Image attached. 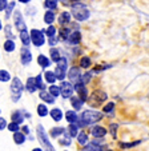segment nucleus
I'll list each match as a JSON object with an SVG mask.
<instances>
[{
    "label": "nucleus",
    "mask_w": 149,
    "mask_h": 151,
    "mask_svg": "<svg viewBox=\"0 0 149 151\" xmlns=\"http://www.w3.org/2000/svg\"><path fill=\"white\" fill-rule=\"evenodd\" d=\"M103 112L96 111V110H85V111L81 112V115L79 116V120H77L76 124L80 127H85V126H91L95 124V123L100 122L103 119Z\"/></svg>",
    "instance_id": "obj_1"
},
{
    "label": "nucleus",
    "mask_w": 149,
    "mask_h": 151,
    "mask_svg": "<svg viewBox=\"0 0 149 151\" xmlns=\"http://www.w3.org/2000/svg\"><path fill=\"white\" fill-rule=\"evenodd\" d=\"M36 137H37V140L40 142V145H41V148L44 151H56L53 147V145H52L51 140H49V137H48L45 128L43 127V124H37Z\"/></svg>",
    "instance_id": "obj_2"
},
{
    "label": "nucleus",
    "mask_w": 149,
    "mask_h": 151,
    "mask_svg": "<svg viewBox=\"0 0 149 151\" xmlns=\"http://www.w3.org/2000/svg\"><path fill=\"white\" fill-rule=\"evenodd\" d=\"M9 90H11L12 100H14L15 103L19 102V99L21 98V95H23V91H24V84H23V82L20 80V78H12Z\"/></svg>",
    "instance_id": "obj_3"
},
{
    "label": "nucleus",
    "mask_w": 149,
    "mask_h": 151,
    "mask_svg": "<svg viewBox=\"0 0 149 151\" xmlns=\"http://www.w3.org/2000/svg\"><path fill=\"white\" fill-rule=\"evenodd\" d=\"M72 15L75 16L76 20H79V22H84V20H87L88 17H89L91 14H89L88 8L84 6V4L76 1L75 4H72Z\"/></svg>",
    "instance_id": "obj_4"
},
{
    "label": "nucleus",
    "mask_w": 149,
    "mask_h": 151,
    "mask_svg": "<svg viewBox=\"0 0 149 151\" xmlns=\"http://www.w3.org/2000/svg\"><path fill=\"white\" fill-rule=\"evenodd\" d=\"M45 29H32L29 32L31 35V42L35 47H43L45 43Z\"/></svg>",
    "instance_id": "obj_5"
},
{
    "label": "nucleus",
    "mask_w": 149,
    "mask_h": 151,
    "mask_svg": "<svg viewBox=\"0 0 149 151\" xmlns=\"http://www.w3.org/2000/svg\"><path fill=\"white\" fill-rule=\"evenodd\" d=\"M73 84L71 82L63 80L60 83V96L63 99H71V96H73Z\"/></svg>",
    "instance_id": "obj_6"
},
{
    "label": "nucleus",
    "mask_w": 149,
    "mask_h": 151,
    "mask_svg": "<svg viewBox=\"0 0 149 151\" xmlns=\"http://www.w3.org/2000/svg\"><path fill=\"white\" fill-rule=\"evenodd\" d=\"M88 99H89L91 104H92L93 107H96L97 104L105 102V100L108 99V95H107V92L101 91V90H97V91H93V94L91 95V98H88Z\"/></svg>",
    "instance_id": "obj_7"
},
{
    "label": "nucleus",
    "mask_w": 149,
    "mask_h": 151,
    "mask_svg": "<svg viewBox=\"0 0 149 151\" xmlns=\"http://www.w3.org/2000/svg\"><path fill=\"white\" fill-rule=\"evenodd\" d=\"M67 76L69 78V82L72 83H79L80 82V79H81V72H80V68L79 67H71L69 68V71L67 72Z\"/></svg>",
    "instance_id": "obj_8"
},
{
    "label": "nucleus",
    "mask_w": 149,
    "mask_h": 151,
    "mask_svg": "<svg viewBox=\"0 0 149 151\" xmlns=\"http://www.w3.org/2000/svg\"><path fill=\"white\" fill-rule=\"evenodd\" d=\"M73 90L77 92V96L83 100V102H87L88 100V90L83 83H76V84L73 86Z\"/></svg>",
    "instance_id": "obj_9"
},
{
    "label": "nucleus",
    "mask_w": 149,
    "mask_h": 151,
    "mask_svg": "<svg viewBox=\"0 0 149 151\" xmlns=\"http://www.w3.org/2000/svg\"><path fill=\"white\" fill-rule=\"evenodd\" d=\"M20 62H21L23 66H28L32 62V52L27 47H23L20 50Z\"/></svg>",
    "instance_id": "obj_10"
},
{
    "label": "nucleus",
    "mask_w": 149,
    "mask_h": 151,
    "mask_svg": "<svg viewBox=\"0 0 149 151\" xmlns=\"http://www.w3.org/2000/svg\"><path fill=\"white\" fill-rule=\"evenodd\" d=\"M91 134H92L96 139H101V138H104L105 135H107V128H104L103 126L96 124L91 128Z\"/></svg>",
    "instance_id": "obj_11"
},
{
    "label": "nucleus",
    "mask_w": 149,
    "mask_h": 151,
    "mask_svg": "<svg viewBox=\"0 0 149 151\" xmlns=\"http://www.w3.org/2000/svg\"><path fill=\"white\" fill-rule=\"evenodd\" d=\"M14 22H15V26H16V28L19 29L20 32L24 31L26 28V24H24V19H23V15L20 11H16L14 14Z\"/></svg>",
    "instance_id": "obj_12"
},
{
    "label": "nucleus",
    "mask_w": 149,
    "mask_h": 151,
    "mask_svg": "<svg viewBox=\"0 0 149 151\" xmlns=\"http://www.w3.org/2000/svg\"><path fill=\"white\" fill-rule=\"evenodd\" d=\"M24 120H26V118H24V114H23V110H15L11 114V122H15L20 126L24 123Z\"/></svg>",
    "instance_id": "obj_13"
},
{
    "label": "nucleus",
    "mask_w": 149,
    "mask_h": 151,
    "mask_svg": "<svg viewBox=\"0 0 149 151\" xmlns=\"http://www.w3.org/2000/svg\"><path fill=\"white\" fill-rule=\"evenodd\" d=\"M64 132H65L64 127H61V126H56V127H52L51 130H49V135H48V137L52 138V139H57V138H60Z\"/></svg>",
    "instance_id": "obj_14"
},
{
    "label": "nucleus",
    "mask_w": 149,
    "mask_h": 151,
    "mask_svg": "<svg viewBox=\"0 0 149 151\" xmlns=\"http://www.w3.org/2000/svg\"><path fill=\"white\" fill-rule=\"evenodd\" d=\"M39 98L43 100V103H45V104H53V103L56 102V99H55L48 91H40Z\"/></svg>",
    "instance_id": "obj_15"
},
{
    "label": "nucleus",
    "mask_w": 149,
    "mask_h": 151,
    "mask_svg": "<svg viewBox=\"0 0 149 151\" xmlns=\"http://www.w3.org/2000/svg\"><path fill=\"white\" fill-rule=\"evenodd\" d=\"M64 118H65V120H67L69 124L77 123V120H79V116H77L76 111H73V110H68V111H65Z\"/></svg>",
    "instance_id": "obj_16"
},
{
    "label": "nucleus",
    "mask_w": 149,
    "mask_h": 151,
    "mask_svg": "<svg viewBox=\"0 0 149 151\" xmlns=\"http://www.w3.org/2000/svg\"><path fill=\"white\" fill-rule=\"evenodd\" d=\"M49 115H51L53 122H60V120L63 119V116H64L63 111L59 109V107H53L52 110H49Z\"/></svg>",
    "instance_id": "obj_17"
},
{
    "label": "nucleus",
    "mask_w": 149,
    "mask_h": 151,
    "mask_svg": "<svg viewBox=\"0 0 149 151\" xmlns=\"http://www.w3.org/2000/svg\"><path fill=\"white\" fill-rule=\"evenodd\" d=\"M71 106L73 107V111H79V110L83 109V104H84V102H83L81 99H80L79 96H71Z\"/></svg>",
    "instance_id": "obj_18"
},
{
    "label": "nucleus",
    "mask_w": 149,
    "mask_h": 151,
    "mask_svg": "<svg viewBox=\"0 0 149 151\" xmlns=\"http://www.w3.org/2000/svg\"><path fill=\"white\" fill-rule=\"evenodd\" d=\"M37 64H39L41 68H48V67L51 66V59L41 54L37 56Z\"/></svg>",
    "instance_id": "obj_19"
},
{
    "label": "nucleus",
    "mask_w": 149,
    "mask_h": 151,
    "mask_svg": "<svg viewBox=\"0 0 149 151\" xmlns=\"http://www.w3.org/2000/svg\"><path fill=\"white\" fill-rule=\"evenodd\" d=\"M84 151H104L101 147V145L97 142V140H93L89 142L87 146H84Z\"/></svg>",
    "instance_id": "obj_20"
},
{
    "label": "nucleus",
    "mask_w": 149,
    "mask_h": 151,
    "mask_svg": "<svg viewBox=\"0 0 149 151\" xmlns=\"http://www.w3.org/2000/svg\"><path fill=\"white\" fill-rule=\"evenodd\" d=\"M65 131H67V134L69 135L71 138H77V135H79V126L76 124V123H73V124H69L67 128H65Z\"/></svg>",
    "instance_id": "obj_21"
},
{
    "label": "nucleus",
    "mask_w": 149,
    "mask_h": 151,
    "mask_svg": "<svg viewBox=\"0 0 149 151\" xmlns=\"http://www.w3.org/2000/svg\"><path fill=\"white\" fill-rule=\"evenodd\" d=\"M26 140H27V135H24L21 131H17V132H15V134H14L15 145L21 146V145H24V143H26Z\"/></svg>",
    "instance_id": "obj_22"
},
{
    "label": "nucleus",
    "mask_w": 149,
    "mask_h": 151,
    "mask_svg": "<svg viewBox=\"0 0 149 151\" xmlns=\"http://www.w3.org/2000/svg\"><path fill=\"white\" fill-rule=\"evenodd\" d=\"M80 40H81V34H80L79 31H72L69 34V37H68V42L71 43V44H79Z\"/></svg>",
    "instance_id": "obj_23"
},
{
    "label": "nucleus",
    "mask_w": 149,
    "mask_h": 151,
    "mask_svg": "<svg viewBox=\"0 0 149 151\" xmlns=\"http://www.w3.org/2000/svg\"><path fill=\"white\" fill-rule=\"evenodd\" d=\"M26 88L29 94H34V92L37 91V87H36V83H35V78H28L26 83Z\"/></svg>",
    "instance_id": "obj_24"
},
{
    "label": "nucleus",
    "mask_w": 149,
    "mask_h": 151,
    "mask_svg": "<svg viewBox=\"0 0 149 151\" xmlns=\"http://www.w3.org/2000/svg\"><path fill=\"white\" fill-rule=\"evenodd\" d=\"M37 115H39L40 118H45L49 115V109L47 107L45 103H40V104L37 106Z\"/></svg>",
    "instance_id": "obj_25"
},
{
    "label": "nucleus",
    "mask_w": 149,
    "mask_h": 151,
    "mask_svg": "<svg viewBox=\"0 0 149 151\" xmlns=\"http://www.w3.org/2000/svg\"><path fill=\"white\" fill-rule=\"evenodd\" d=\"M20 40H21V43L24 44V47H28L29 44H31V35H29V32L27 31V29L20 32Z\"/></svg>",
    "instance_id": "obj_26"
},
{
    "label": "nucleus",
    "mask_w": 149,
    "mask_h": 151,
    "mask_svg": "<svg viewBox=\"0 0 149 151\" xmlns=\"http://www.w3.org/2000/svg\"><path fill=\"white\" fill-rule=\"evenodd\" d=\"M49 56H51V62H53V63H57L60 59H61L60 51L57 48H55V47H52V48L49 50Z\"/></svg>",
    "instance_id": "obj_27"
},
{
    "label": "nucleus",
    "mask_w": 149,
    "mask_h": 151,
    "mask_svg": "<svg viewBox=\"0 0 149 151\" xmlns=\"http://www.w3.org/2000/svg\"><path fill=\"white\" fill-rule=\"evenodd\" d=\"M77 142H79L80 146H87L89 143V139H88V134L85 131H80L79 135H77Z\"/></svg>",
    "instance_id": "obj_28"
},
{
    "label": "nucleus",
    "mask_w": 149,
    "mask_h": 151,
    "mask_svg": "<svg viewBox=\"0 0 149 151\" xmlns=\"http://www.w3.org/2000/svg\"><path fill=\"white\" fill-rule=\"evenodd\" d=\"M55 19H56V15H55L53 11H47L44 14V23L45 24H49V26H52V23L55 22Z\"/></svg>",
    "instance_id": "obj_29"
},
{
    "label": "nucleus",
    "mask_w": 149,
    "mask_h": 151,
    "mask_svg": "<svg viewBox=\"0 0 149 151\" xmlns=\"http://www.w3.org/2000/svg\"><path fill=\"white\" fill-rule=\"evenodd\" d=\"M69 22H71V14L67 11H63L59 16V23L61 24V26H64V24H68Z\"/></svg>",
    "instance_id": "obj_30"
},
{
    "label": "nucleus",
    "mask_w": 149,
    "mask_h": 151,
    "mask_svg": "<svg viewBox=\"0 0 149 151\" xmlns=\"http://www.w3.org/2000/svg\"><path fill=\"white\" fill-rule=\"evenodd\" d=\"M35 83H36V87H37V90H40V91H45V83H44V80H43V75L41 74H39L37 76H35Z\"/></svg>",
    "instance_id": "obj_31"
},
{
    "label": "nucleus",
    "mask_w": 149,
    "mask_h": 151,
    "mask_svg": "<svg viewBox=\"0 0 149 151\" xmlns=\"http://www.w3.org/2000/svg\"><path fill=\"white\" fill-rule=\"evenodd\" d=\"M44 79L47 83H49V84H55L56 83V76H55V72L53 71H45L44 72Z\"/></svg>",
    "instance_id": "obj_32"
},
{
    "label": "nucleus",
    "mask_w": 149,
    "mask_h": 151,
    "mask_svg": "<svg viewBox=\"0 0 149 151\" xmlns=\"http://www.w3.org/2000/svg\"><path fill=\"white\" fill-rule=\"evenodd\" d=\"M59 143L61 146H67V147H68V146H71V143H72V138H71L69 135L67 134V131H65L64 134L59 138Z\"/></svg>",
    "instance_id": "obj_33"
},
{
    "label": "nucleus",
    "mask_w": 149,
    "mask_h": 151,
    "mask_svg": "<svg viewBox=\"0 0 149 151\" xmlns=\"http://www.w3.org/2000/svg\"><path fill=\"white\" fill-rule=\"evenodd\" d=\"M48 92L52 95V96L56 99L57 96H60V86H56V84H51L48 87Z\"/></svg>",
    "instance_id": "obj_34"
},
{
    "label": "nucleus",
    "mask_w": 149,
    "mask_h": 151,
    "mask_svg": "<svg viewBox=\"0 0 149 151\" xmlns=\"http://www.w3.org/2000/svg\"><path fill=\"white\" fill-rule=\"evenodd\" d=\"M15 50H16V44H15L14 40H11V39L6 40V43H4V51L6 52H14Z\"/></svg>",
    "instance_id": "obj_35"
},
{
    "label": "nucleus",
    "mask_w": 149,
    "mask_h": 151,
    "mask_svg": "<svg viewBox=\"0 0 149 151\" xmlns=\"http://www.w3.org/2000/svg\"><path fill=\"white\" fill-rule=\"evenodd\" d=\"M91 66H92V60H91L89 56H83L81 59H80V67H81V68L88 70Z\"/></svg>",
    "instance_id": "obj_36"
},
{
    "label": "nucleus",
    "mask_w": 149,
    "mask_h": 151,
    "mask_svg": "<svg viewBox=\"0 0 149 151\" xmlns=\"http://www.w3.org/2000/svg\"><path fill=\"white\" fill-rule=\"evenodd\" d=\"M57 3H59V0H45L44 7L48 8V11H55L57 7Z\"/></svg>",
    "instance_id": "obj_37"
},
{
    "label": "nucleus",
    "mask_w": 149,
    "mask_h": 151,
    "mask_svg": "<svg viewBox=\"0 0 149 151\" xmlns=\"http://www.w3.org/2000/svg\"><path fill=\"white\" fill-rule=\"evenodd\" d=\"M53 72H55V76H56V79L60 80V82H63V80L65 79V76H67V71H64V70L59 68V67H56Z\"/></svg>",
    "instance_id": "obj_38"
},
{
    "label": "nucleus",
    "mask_w": 149,
    "mask_h": 151,
    "mask_svg": "<svg viewBox=\"0 0 149 151\" xmlns=\"http://www.w3.org/2000/svg\"><path fill=\"white\" fill-rule=\"evenodd\" d=\"M11 80V74L7 70H0V82L7 83Z\"/></svg>",
    "instance_id": "obj_39"
},
{
    "label": "nucleus",
    "mask_w": 149,
    "mask_h": 151,
    "mask_svg": "<svg viewBox=\"0 0 149 151\" xmlns=\"http://www.w3.org/2000/svg\"><path fill=\"white\" fill-rule=\"evenodd\" d=\"M56 67H59V68H61V70H64V71H67V70H68V60H67V58L61 56V59H60L59 62L56 63Z\"/></svg>",
    "instance_id": "obj_40"
},
{
    "label": "nucleus",
    "mask_w": 149,
    "mask_h": 151,
    "mask_svg": "<svg viewBox=\"0 0 149 151\" xmlns=\"http://www.w3.org/2000/svg\"><path fill=\"white\" fill-rule=\"evenodd\" d=\"M92 79V72H85L84 75H81V79H80V83H83L84 86H87L88 83Z\"/></svg>",
    "instance_id": "obj_41"
},
{
    "label": "nucleus",
    "mask_w": 149,
    "mask_h": 151,
    "mask_svg": "<svg viewBox=\"0 0 149 151\" xmlns=\"http://www.w3.org/2000/svg\"><path fill=\"white\" fill-rule=\"evenodd\" d=\"M113 110H115V103L113 102L107 103V104L103 107V112H104V114H111V112H113Z\"/></svg>",
    "instance_id": "obj_42"
},
{
    "label": "nucleus",
    "mask_w": 149,
    "mask_h": 151,
    "mask_svg": "<svg viewBox=\"0 0 149 151\" xmlns=\"http://www.w3.org/2000/svg\"><path fill=\"white\" fill-rule=\"evenodd\" d=\"M7 130L15 134V132L20 131V126L17 124V123H15V122H11V123H8V126H7Z\"/></svg>",
    "instance_id": "obj_43"
},
{
    "label": "nucleus",
    "mask_w": 149,
    "mask_h": 151,
    "mask_svg": "<svg viewBox=\"0 0 149 151\" xmlns=\"http://www.w3.org/2000/svg\"><path fill=\"white\" fill-rule=\"evenodd\" d=\"M15 6H16V3H15V1L8 3V6H7V8H6V17H7V19H9V16H11V14H12V11H14Z\"/></svg>",
    "instance_id": "obj_44"
},
{
    "label": "nucleus",
    "mask_w": 149,
    "mask_h": 151,
    "mask_svg": "<svg viewBox=\"0 0 149 151\" xmlns=\"http://www.w3.org/2000/svg\"><path fill=\"white\" fill-rule=\"evenodd\" d=\"M45 35H47L48 37H53V36H56V28H55L53 26H49L47 29H45Z\"/></svg>",
    "instance_id": "obj_45"
},
{
    "label": "nucleus",
    "mask_w": 149,
    "mask_h": 151,
    "mask_svg": "<svg viewBox=\"0 0 149 151\" xmlns=\"http://www.w3.org/2000/svg\"><path fill=\"white\" fill-rule=\"evenodd\" d=\"M69 34H71V31L68 28H61V31H60V36H61L63 40H68Z\"/></svg>",
    "instance_id": "obj_46"
},
{
    "label": "nucleus",
    "mask_w": 149,
    "mask_h": 151,
    "mask_svg": "<svg viewBox=\"0 0 149 151\" xmlns=\"http://www.w3.org/2000/svg\"><path fill=\"white\" fill-rule=\"evenodd\" d=\"M137 145H140V140H136V142H133V143H120V147L121 148H130Z\"/></svg>",
    "instance_id": "obj_47"
},
{
    "label": "nucleus",
    "mask_w": 149,
    "mask_h": 151,
    "mask_svg": "<svg viewBox=\"0 0 149 151\" xmlns=\"http://www.w3.org/2000/svg\"><path fill=\"white\" fill-rule=\"evenodd\" d=\"M117 128H118V126L116 124V123H112V124L109 126V131H111V134H112L113 138L117 137Z\"/></svg>",
    "instance_id": "obj_48"
},
{
    "label": "nucleus",
    "mask_w": 149,
    "mask_h": 151,
    "mask_svg": "<svg viewBox=\"0 0 149 151\" xmlns=\"http://www.w3.org/2000/svg\"><path fill=\"white\" fill-rule=\"evenodd\" d=\"M7 126H8V123H7V120L4 119V118L0 116V131H3V130H6Z\"/></svg>",
    "instance_id": "obj_49"
},
{
    "label": "nucleus",
    "mask_w": 149,
    "mask_h": 151,
    "mask_svg": "<svg viewBox=\"0 0 149 151\" xmlns=\"http://www.w3.org/2000/svg\"><path fill=\"white\" fill-rule=\"evenodd\" d=\"M8 6V0H0V11H4Z\"/></svg>",
    "instance_id": "obj_50"
},
{
    "label": "nucleus",
    "mask_w": 149,
    "mask_h": 151,
    "mask_svg": "<svg viewBox=\"0 0 149 151\" xmlns=\"http://www.w3.org/2000/svg\"><path fill=\"white\" fill-rule=\"evenodd\" d=\"M6 35H7V36H8V37H14V35H12V29H11V26H9V24H8V26L6 27Z\"/></svg>",
    "instance_id": "obj_51"
},
{
    "label": "nucleus",
    "mask_w": 149,
    "mask_h": 151,
    "mask_svg": "<svg viewBox=\"0 0 149 151\" xmlns=\"http://www.w3.org/2000/svg\"><path fill=\"white\" fill-rule=\"evenodd\" d=\"M21 132H23L24 135H28L29 132H31V131H29V127H28V126H26V124L21 126Z\"/></svg>",
    "instance_id": "obj_52"
},
{
    "label": "nucleus",
    "mask_w": 149,
    "mask_h": 151,
    "mask_svg": "<svg viewBox=\"0 0 149 151\" xmlns=\"http://www.w3.org/2000/svg\"><path fill=\"white\" fill-rule=\"evenodd\" d=\"M49 46H55L56 44V42H57V39H56V36H53V37H49Z\"/></svg>",
    "instance_id": "obj_53"
},
{
    "label": "nucleus",
    "mask_w": 149,
    "mask_h": 151,
    "mask_svg": "<svg viewBox=\"0 0 149 151\" xmlns=\"http://www.w3.org/2000/svg\"><path fill=\"white\" fill-rule=\"evenodd\" d=\"M31 151H44V150H43L41 147H35V148H32Z\"/></svg>",
    "instance_id": "obj_54"
},
{
    "label": "nucleus",
    "mask_w": 149,
    "mask_h": 151,
    "mask_svg": "<svg viewBox=\"0 0 149 151\" xmlns=\"http://www.w3.org/2000/svg\"><path fill=\"white\" fill-rule=\"evenodd\" d=\"M20 3H24V4H27V3H29V1H31V0H19Z\"/></svg>",
    "instance_id": "obj_55"
},
{
    "label": "nucleus",
    "mask_w": 149,
    "mask_h": 151,
    "mask_svg": "<svg viewBox=\"0 0 149 151\" xmlns=\"http://www.w3.org/2000/svg\"><path fill=\"white\" fill-rule=\"evenodd\" d=\"M63 1V4H69L71 3V0H61Z\"/></svg>",
    "instance_id": "obj_56"
},
{
    "label": "nucleus",
    "mask_w": 149,
    "mask_h": 151,
    "mask_svg": "<svg viewBox=\"0 0 149 151\" xmlns=\"http://www.w3.org/2000/svg\"><path fill=\"white\" fill-rule=\"evenodd\" d=\"M3 28V23H1V20H0V29Z\"/></svg>",
    "instance_id": "obj_57"
},
{
    "label": "nucleus",
    "mask_w": 149,
    "mask_h": 151,
    "mask_svg": "<svg viewBox=\"0 0 149 151\" xmlns=\"http://www.w3.org/2000/svg\"><path fill=\"white\" fill-rule=\"evenodd\" d=\"M0 114H1V110H0Z\"/></svg>",
    "instance_id": "obj_58"
},
{
    "label": "nucleus",
    "mask_w": 149,
    "mask_h": 151,
    "mask_svg": "<svg viewBox=\"0 0 149 151\" xmlns=\"http://www.w3.org/2000/svg\"><path fill=\"white\" fill-rule=\"evenodd\" d=\"M108 151H112V150H108Z\"/></svg>",
    "instance_id": "obj_59"
},
{
    "label": "nucleus",
    "mask_w": 149,
    "mask_h": 151,
    "mask_svg": "<svg viewBox=\"0 0 149 151\" xmlns=\"http://www.w3.org/2000/svg\"><path fill=\"white\" fill-rule=\"evenodd\" d=\"M64 151H68V150H64Z\"/></svg>",
    "instance_id": "obj_60"
}]
</instances>
